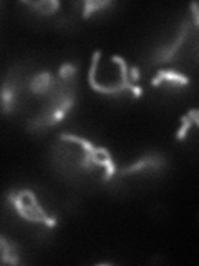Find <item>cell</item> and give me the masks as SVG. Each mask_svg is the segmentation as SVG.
Here are the masks:
<instances>
[{"label": "cell", "instance_id": "277c9868", "mask_svg": "<svg viewBox=\"0 0 199 266\" xmlns=\"http://www.w3.org/2000/svg\"><path fill=\"white\" fill-rule=\"evenodd\" d=\"M18 253L15 250L14 245H10L7 242V238H2V261L4 263H12L18 264Z\"/></svg>", "mask_w": 199, "mask_h": 266}, {"label": "cell", "instance_id": "7a4b0ae2", "mask_svg": "<svg viewBox=\"0 0 199 266\" xmlns=\"http://www.w3.org/2000/svg\"><path fill=\"white\" fill-rule=\"evenodd\" d=\"M55 80L57 78H55L50 72H42L39 75H35V77H32V80L28 82V88H30V92L35 95L47 97L55 85Z\"/></svg>", "mask_w": 199, "mask_h": 266}, {"label": "cell", "instance_id": "6da1fadb", "mask_svg": "<svg viewBox=\"0 0 199 266\" xmlns=\"http://www.w3.org/2000/svg\"><path fill=\"white\" fill-rule=\"evenodd\" d=\"M9 201L12 206L15 208V211L20 215L23 220L32 221V223L45 225L48 228L57 226V220L43 210L40 206L39 200L30 190H17V192L9 193Z\"/></svg>", "mask_w": 199, "mask_h": 266}, {"label": "cell", "instance_id": "5b68a950", "mask_svg": "<svg viewBox=\"0 0 199 266\" xmlns=\"http://www.w3.org/2000/svg\"><path fill=\"white\" fill-rule=\"evenodd\" d=\"M27 5H28V7L35 9L40 15H45V17L55 14L57 9L60 7L58 2H28Z\"/></svg>", "mask_w": 199, "mask_h": 266}, {"label": "cell", "instance_id": "8992f818", "mask_svg": "<svg viewBox=\"0 0 199 266\" xmlns=\"http://www.w3.org/2000/svg\"><path fill=\"white\" fill-rule=\"evenodd\" d=\"M110 5H111V2H83L82 4V7H83L82 15L85 18H88L91 14H95V12H98L100 9H107V7H110Z\"/></svg>", "mask_w": 199, "mask_h": 266}, {"label": "cell", "instance_id": "3957f363", "mask_svg": "<svg viewBox=\"0 0 199 266\" xmlns=\"http://www.w3.org/2000/svg\"><path fill=\"white\" fill-rule=\"evenodd\" d=\"M161 84H171V85H178V87H184L189 84L188 77L184 75L178 73V72H173V70H161L156 77L153 78L151 85L153 87H158Z\"/></svg>", "mask_w": 199, "mask_h": 266}, {"label": "cell", "instance_id": "52a82bcc", "mask_svg": "<svg viewBox=\"0 0 199 266\" xmlns=\"http://www.w3.org/2000/svg\"><path fill=\"white\" fill-rule=\"evenodd\" d=\"M129 80H131L135 85H136V82L140 80V70H138V67H131V68H129Z\"/></svg>", "mask_w": 199, "mask_h": 266}]
</instances>
